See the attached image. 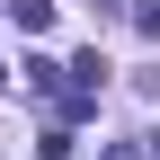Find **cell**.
<instances>
[{
	"mask_svg": "<svg viewBox=\"0 0 160 160\" xmlns=\"http://www.w3.org/2000/svg\"><path fill=\"white\" fill-rule=\"evenodd\" d=\"M27 89L53 98V89H62V62H53V53H27Z\"/></svg>",
	"mask_w": 160,
	"mask_h": 160,
	"instance_id": "1",
	"label": "cell"
},
{
	"mask_svg": "<svg viewBox=\"0 0 160 160\" xmlns=\"http://www.w3.org/2000/svg\"><path fill=\"white\" fill-rule=\"evenodd\" d=\"M9 18H18L27 36H45V27H53V0H9Z\"/></svg>",
	"mask_w": 160,
	"mask_h": 160,
	"instance_id": "2",
	"label": "cell"
},
{
	"mask_svg": "<svg viewBox=\"0 0 160 160\" xmlns=\"http://www.w3.org/2000/svg\"><path fill=\"white\" fill-rule=\"evenodd\" d=\"M71 89H107V62H98V45H89V53L71 62Z\"/></svg>",
	"mask_w": 160,
	"mask_h": 160,
	"instance_id": "3",
	"label": "cell"
},
{
	"mask_svg": "<svg viewBox=\"0 0 160 160\" xmlns=\"http://www.w3.org/2000/svg\"><path fill=\"white\" fill-rule=\"evenodd\" d=\"M36 160H71V125H45V142H36Z\"/></svg>",
	"mask_w": 160,
	"mask_h": 160,
	"instance_id": "4",
	"label": "cell"
},
{
	"mask_svg": "<svg viewBox=\"0 0 160 160\" xmlns=\"http://www.w3.org/2000/svg\"><path fill=\"white\" fill-rule=\"evenodd\" d=\"M133 27H142L151 45H160V9H151V0H142V9H133Z\"/></svg>",
	"mask_w": 160,
	"mask_h": 160,
	"instance_id": "5",
	"label": "cell"
},
{
	"mask_svg": "<svg viewBox=\"0 0 160 160\" xmlns=\"http://www.w3.org/2000/svg\"><path fill=\"white\" fill-rule=\"evenodd\" d=\"M133 89H142V98H160V62H151V71H133Z\"/></svg>",
	"mask_w": 160,
	"mask_h": 160,
	"instance_id": "6",
	"label": "cell"
},
{
	"mask_svg": "<svg viewBox=\"0 0 160 160\" xmlns=\"http://www.w3.org/2000/svg\"><path fill=\"white\" fill-rule=\"evenodd\" d=\"M98 160H151V151H133V142H107V151H98Z\"/></svg>",
	"mask_w": 160,
	"mask_h": 160,
	"instance_id": "7",
	"label": "cell"
}]
</instances>
